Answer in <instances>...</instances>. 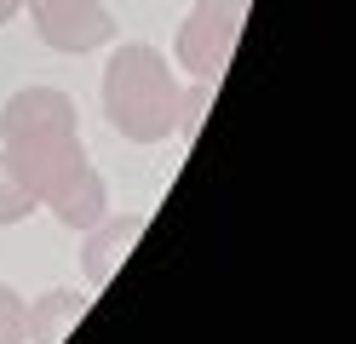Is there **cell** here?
<instances>
[{"instance_id": "obj_5", "label": "cell", "mask_w": 356, "mask_h": 344, "mask_svg": "<svg viewBox=\"0 0 356 344\" xmlns=\"http://www.w3.org/2000/svg\"><path fill=\"white\" fill-rule=\"evenodd\" d=\"M144 213H121V218H98L92 229H86V247H81V270H86V287H104L109 275L121 270V259L132 252V241L144 236Z\"/></svg>"}, {"instance_id": "obj_7", "label": "cell", "mask_w": 356, "mask_h": 344, "mask_svg": "<svg viewBox=\"0 0 356 344\" xmlns=\"http://www.w3.org/2000/svg\"><path fill=\"white\" fill-rule=\"evenodd\" d=\"M35 213V195L24 190V178L12 172V161L0 155V224H24Z\"/></svg>"}, {"instance_id": "obj_3", "label": "cell", "mask_w": 356, "mask_h": 344, "mask_svg": "<svg viewBox=\"0 0 356 344\" xmlns=\"http://www.w3.org/2000/svg\"><path fill=\"white\" fill-rule=\"evenodd\" d=\"M241 23H248V0H195L190 17L178 23V69L213 86L241 40Z\"/></svg>"}, {"instance_id": "obj_2", "label": "cell", "mask_w": 356, "mask_h": 344, "mask_svg": "<svg viewBox=\"0 0 356 344\" xmlns=\"http://www.w3.org/2000/svg\"><path fill=\"white\" fill-rule=\"evenodd\" d=\"M98 98H104V121L132 144H161L178 132V115H184V86H178L172 63L144 40L115 46Z\"/></svg>"}, {"instance_id": "obj_9", "label": "cell", "mask_w": 356, "mask_h": 344, "mask_svg": "<svg viewBox=\"0 0 356 344\" xmlns=\"http://www.w3.org/2000/svg\"><path fill=\"white\" fill-rule=\"evenodd\" d=\"M17 6H24V0H0V23H12V17H17Z\"/></svg>"}, {"instance_id": "obj_4", "label": "cell", "mask_w": 356, "mask_h": 344, "mask_svg": "<svg viewBox=\"0 0 356 344\" xmlns=\"http://www.w3.org/2000/svg\"><path fill=\"white\" fill-rule=\"evenodd\" d=\"M40 40L52 46V52H98V46L115 40V17L104 12V0H24Z\"/></svg>"}, {"instance_id": "obj_8", "label": "cell", "mask_w": 356, "mask_h": 344, "mask_svg": "<svg viewBox=\"0 0 356 344\" xmlns=\"http://www.w3.org/2000/svg\"><path fill=\"white\" fill-rule=\"evenodd\" d=\"M0 344H24V298L0 281Z\"/></svg>"}, {"instance_id": "obj_1", "label": "cell", "mask_w": 356, "mask_h": 344, "mask_svg": "<svg viewBox=\"0 0 356 344\" xmlns=\"http://www.w3.org/2000/svg\"><path fill=\"white\" fill-rule=\"evenodd\" d=\"M0 155L24 178L35 206H52L63 229H92L109 213V183L81 144L75 98L58 86H24L0 109Z\"/></svg>"}, {"instance_id": "obj_6", "label": "cell", "mask_w": 356, "mask_h": 344, "mask_svg": "<svg viewBox=\"0 0 356 344\" xmlns=\"http://www.w3.org/2000/svg\"><path fill=\"white\" fill-rule=\"evenodd\" d=\"M86 310V298L81 293H47V298H35V304H24V344H58L63 333L75 327V316Z\"/></svg>"}]
</instances>
